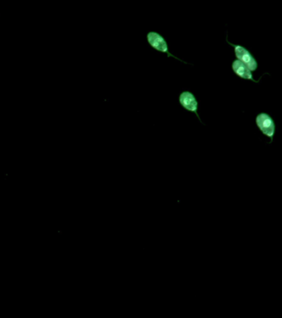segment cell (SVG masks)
I'll return each mask as SVG.
<instances>
[{"mask_svg": "<svg viewBox=\"0 0 282 318\" xmlns=\"http://www.w3.org/2000/svg\"><path fill=\"white\" fill-rule=\"evenodd\" d=\"M227 43L234 47L236 57L238 58V60L239 62L246 65L247 68L251 71L257 70V68H258V63H257V61L254 59V56H252V54L246 48L242 47V46H240V45H235L229 43L228 40H227Z\"/></svg>", "mask_w": 282, "mask_h": 318, "instance_id": "cell-1", "label": "cell"}, {"mask_svg": "<svg viewBox=\"0 0 282 318\" xmlns=\"http://www.w3.org/2000/svg\"><path fill=\"white\" fill-rule=\"evenodd\" d=\"M256 123L258 127L262 132V134L268 136L269 138H271V142H272L275 134V124L271 116H269L266 113H259L256 118Z\"/></svg>", "mask_w": 282, "mask_h": 318, "instance_id": "cell-2", "label": "cell"}, {"mask_svg": "<svg viewBox=\"0 0 282 318\" xmlns=\"http://www.w3.org/2000/svg\"><path fill=\"white\" fill-rule=\"evenodd\" d=\"M147 42L149 44L151 45V47H153L154 49L158 50V51H161V52H165L167 54V56H172V57L176 58V60H180L179 58L176 56H173L168 51V46H167V42L165 40L164 38L162 37L160 34L155 33V32H150L147 34Z\"/></svg>", "mask_w": 282, "mask_h": 318, "instance_id": "cell-3", "label": "cell"}, {"mask_svg": "<svg viewBox=\"0 0 282 318\" xmlns=\"http://www.w3.org/2000/svg\"><path fill=\"white\" fill-rule=\"evenodd\" d=\"M180 105H182L183 108L189 110V111L193 112L197 115L198 119L200 120V118L199 114H198V102L196 100V97L194 96L193 94L191 93L190 92H184L180 94ZM201 122V121H200Z\"/></svg>", "mask_w": 282, "mask_h": 318, "instance_id": "cell-4", "label": "cell"}, {"mask_svg": "<svg viewBox=\"0 0 282 318\" xmlns=\"http://www.w3.org/2000/svg\"><path fill=\"white\" fill-rule=\"evenodd\" d=\"M232 67H233L234 73L237 74L238 76L242 78V79L252 80V81H254V82H258V81H259V80H257V81H256L255 80H254V77H253V75H252L251 71L247 68L246 65L241 63L239 61H234L233 63V65H232Z\"/></svg>", "mask_w": 282, "mask_h": 318, "instance_id": "cell-5", "label": "cell"}]
</instances>
